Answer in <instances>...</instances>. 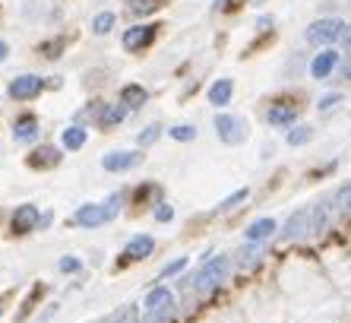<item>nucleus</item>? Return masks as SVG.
I'll use <instances>...</instances> for the list:
<instances>
[{"label": "nucleus", "instance_id": "obj_5", "mask_svg": "<svg viewBox=\"0 0 351 323\" xmlns=\"http://www.w3.org/2000/svg\"><path fill=\"white\" fill-rule=\"evenodd\" d=\"M215 130H219V140L228 146H237L247 140V121L244 118H234V114H219L215 118Z\"/></svg>", "mask_w": 351, "mask_h": 323}, {"label": "nucleus", "instance_id": "obj_16", "mask_svg": "<svg viewBox=\"0 0 351 323\" xmlns=\"http://www.w3.org/2000/svg\"><path fill=\"white\" fill-rule=\"evenodd\" d=\"M38 137V121H35L32 114H25V118H19L16 124H13V140L16 143H29V140Z\"/></svg>", "mask_w": 351, "mask_h": 323}, {"label": "nucleus", "instance_id": "obj_29", "mask_svg": "<svg viewBox=\"0 0 351 323\" xmlns=\"http://www.w3.org/2000/svg\"><path fill=\"white\" fill-rule=\"evenodd\" d=\"M108 323H136V307H123L121 314H114Z\"/></svg>", "mask_w": 351, "mask_h": 323}, {"label": "nucleus", "instance_id": "obj_20", "mask_svg": "<svg viewBox=\"0 0 351 323\" xmlns=\"http://www.w3.org/2000/svg\"><path fill=\"white\" fill-rule=\"evenodd\" d=\"M60 143H64V149L76 153V149H82V146H86V130H82V127H66L64 133H60Z\"/></svg>", "mask_w": 351, "mask_h": 323}, {"label": "nucleus", "instance_id": "obj_38", "mask_svg": "<svg viewBox=\"0 0 351 323\" xmlns=\"http://www.w3.org/2000/svg\"><path fill=\"white\" fill-rule=\"evenodd\" d=\"M7 60V41H0V64Z\"/></svg>", "mask_w": 351, "mask_h": 323}, {"label": "nucleus", "instance_id": "obj_27", "mask_svg": "<svg viewBox=\"0 0 351 323\" xmlns=\"http://www.w3.org/2000/svg\"><path fill=\"white\" fill-rule=\"evenodd\" d=\"M335 206L345 212H351V181L345 187H339V194H335Z\"/></svg>", "mask_w": 351, "mask_h": 323}, {"label": "nucleus", "instance_id": "obj_37", "mask_svg": "<svg viewBox=\"0 0 351 323\" xmlns=\"http://www.w3.org/2000/svg\"><path fill=\"white\" fill-rule=\"evenodd\" d=\"M342 45L351 51V25H345V32H342Z\"/></svg>", "mask_w": 351, "mask_h": 323}, {"label": "nucleus", "instance_id": "obj_17", "mask_svg": "<svg viewBox=\"0 0 351 323\" xmlns=\"http://www.w3.org/2000/svg\"><path fill=\"white\" fill-rule=\"evenodd\" d=\"M123 118H127V105H101V111H98V127L101 130L117 127Z\"/></svg>", "mask_w": 351, "mask_h": 323}, {"label": "nucleus", "instance_id": "obj_7", "mask_svg": "<svg viewBox=\"0 0 351 323\" xmlns=\"http://www.w3.org/2000/svg\"><path fill=\"white\" fill-rule=\"evenodd\" d=\"M38 222H41V212H38V206H32V203L16 206V212L10 216V228H13V234L35 232V225H38Z\"/></svg>", "mask_w": 351, "mask_h": 323}, {"label": "nucleus", "instance_id": "obj_25", "mask_svg": "<svg viewBox=\"0 0 351 323\" xmlns=\"http://www.w3.org/2000/svg\"><path fill=\"white\" fill-rule=\"evenodd\" d=\"M237 263L241 267H254V263H260V257H263V251H260V244H250V247H244V251L237 254Z\"/></svg>", "mask_w": 351, "mask_h": 323}, {"label": "nucleus", "instance_id": "obj_32", "mask_svg": "<svg viewBox=\"0 0 351 323\" xmlns=\"http://www.w3.org/2000/svg\"><path fill=\"white\" fill-rule=\"evenodd\" d=\"M184 267H187V257H178L174 263H168V267L162 269V279H168V276H178Z\"/></svg>", "mask_w": 351, "mask_h": 323}, {"label": "nucleus", "instance_id": "obj_10", "mask_svg": "<svg viewBox=\"0 0 351 323\" xmlns=\"http://www.w3.org/2000/svg\"><path fill=\"white\" fill-rule=\"evenodd\" d=\"M307 232H311V210H298L285 222V228H282V238H285V241H294V238H304Z\"/></svg>", "mask_w": 351, "mask_h": 323}, {"label": "nucleus", "instance_id": "obj_15", "mask_svg": "<svg viewBox=\"0 0 351 323\" xmlns=\"http://www.w3.org/2000/svg\"><path fill=\"white\" fill-rule=\"evenodd\" d=\"M231 96H234V82L231 80H215L213 86H209V105H215V108L228 105Z\"/></svg>", "mask_w": 351, "mask_h": 323}, {"label": "nucleus", "instance_id": "obj_13", "mask_svg": "<svg viewBox=\"0 0 351 323\" xmlns=\"http://www.w3.org/2000/svg\"><path fill=\"white\" fill-rule=\"evenodd\" d=\"M266 121H269L272 127H291V124L298 121V108L278 102V105H272L269 111H266Z\"/></svg>", "mask_w": 351, "mask_h": 323}, {"label": "nucleus", "instance_id": "obj_12", "mask_svg": "<svg viewBox=\"0 0 351 323\" xmlns=\"http://www.w3.org/2000/svg\"><path fill=\"white\" fill-rule=\"evenodd\" d=\"M278 232V225H276V219H256V222H250L247 225V241L250 244H263L266 238H272V234Z\"/></svg>", "mask_w": 351, "mask_h": 323}, {"label": "nucleus", "instance_id": "obj_2", "mask_svg": "<svg viewBox=\"0 0 351 323\" xmlns=\"http://www.w3.org/2000/svg\"><path fill=\"white\" fill-rule=\"evenodd\" d=\"M117 210H121V197H108L105 203L80 206V210H76V222L86 228H98V225H105V222H111V219L117 216Z\"/></svg>", "mask_w": 351, "mask_h": 323}, {"label": "nucleus", "instance_id": "obj_23", "mask_svg": "<svg viewBox=\"0 0 351 323\" xmlns=\"http://www.w3.org/2000/svg\"><path fill=\"white\" fill-rule=\"evenodd\" d=\"M114 29V13H98L95 19H92V32L95 35H108Z\"/></svg>", "mask_w": 351, "mask_h": 323}, {"label": "nucleus", "instance_id": "obj_19", "mask_svg": "<svg viewBox=\"0 0 351 323\" xmlns=\"http://www.w3.org/2000/svg\"><path fill=\"white\" fill-rule=\"evenodd\" d=\"M58 162H60V155H58V149H54V146H41V149H35V153H32L29 165H32V168H54Z\"/></svg>", "mask_w": 351, "mask_h": 323}, {"label": "nucleus", "instance_id": "obj_36", "mask_svg": "<svg viewBox=\"0 0 351 323\" xmlns=\"http://www.w3.org/2000/svg\"><path fill=\"white\" fill-rule=\"evenodd\" d=\"M339 70H342V76L345 80H351V54H345V60L339 64Z\"/></svg>", "mask_w": 351, "mask_h": 323}, {"label": "nucleus", "instance_id": "obj_14", "mask_svg": "<svg viewBox=\"0 0 351 323\" xmlns=\"http://www.w3.org/2000/svg\"><path fill=\"white\" fill-rule=\"evenodd\" d=\"M152 251H156V241H152L149 234H136V238H130V241H127L123 257H127V260H139V257H149Z\"/></svg>", "mask_w": 351, "mask_h": 323}, {"label": "nucleus", "instance_id": "obj_18", "mask_svg": "<svg viewBox=\"0 0 351 323\" xmlns=\"http://www.w3.org/2000/svg\"><path fill=\"white\" fill-rule=\"evenodd\" d=\"M146 98H149V92L139 86V82H127L121 89V105H127V108H139V105H146Z\"/></svg>", "mask_w": 351, "mask_h": 323}, {"label": "nucleus", "instance_id": "obj_35", "mask_svg": "<svg viewBox=\"0 0 351 323\" xmlns=\"http://www.w3.org/2000/svg\"><path fill=\"white\" fill-rule=\"evenodd\" d=\"M156 219H158V222H171V219H174V210L168 206V203H162V206L156 210Z\"/></svg>", "mask_w": 351, "mask_h": 323}, {"label": "nucleus", "instance_id": "obj_9", "mask_svg": "<svg viewBox=\"0 0 351 323\" xmlns=\"http://www.w3.org/2000/svg\"><path fill=\"white\" fill-rule=\"evenodd\" d=\"M339 64H342V60H339V51H332V48L319 51V54L311 60V76L313 80H326V76H332V70Z\"/></svg>", "mask_w": 351, "mask_h": 323}, {"label": "nucleus", "instance_id": "obj_6", "mask_svg": "<svg viewBox=\"0 0 351 323\" xmlns=\"http://www.w3.org/2000/svg\"><path fill=\"white\" fill-rule=\"evenodd\" d=\"M156 32H158V25H152V23H143V25L127 29V32H123V51H143V48H149V45L156 41Z\"/></svg>", "mask_w": 351, "mask_h": 323}, {"label": "nucleus", "instance_id": "obj_1", "mask_svg": "<svg viewBox=\"0 0 351 323\" xmlns=\"http://www.w3.org/2000/svg\"><path fill=\"white\" fill-rule=\"evenodd\" d=\"M228 273H231V260L225 257V254H219V257L206 260L203 267L196 269V276L190 279V282H193L196 291H213V289H219V285L228 279Z\"/></svg>", "mask_w": 351, "mask_h": 323}, {"label": "nucleus", "instance_id": "obj_21", "mask_svg": "<svg viewBox=\"0 0 351 323\" xmlns=\"http://www.w3.org/2000/svg\"><path fill=\"white\" fill-rule=\"evenodd\" d=\"M326 225H329V206L326 203H319V206H313L311 210V232H326Z\"/></svg>", "mask_w": 351, "mask_h": 323}, {"label": "nucleus", "instance_id": "obj_39", "mask_svg": "<svg viewBox=\"0 0 351 323\" xmlns=\"http://www.w3.org/2000/svg\"><path fill=\"white\" fill-rule=\"evenodd\" d=\"M105 323H108V320H105Z\"/></svg>", "mask_w": 351, "mask_h": 323}, {"label": "nucleus", "instance_id": "obj_34", "mask_svg": "<svg viewBox=\"0 0 351 323\" xmlns=\"http://www.w3.org/2000/svg\"><path fill=\"white\" fill-rule=\"evenodd\" d=\"M64 48V38H54L48 41V45H41V54H48V57H58V51Z\"/></svg>", "mask_w": 351, "mask_h": 323}, {"label": "nucleus", "instance_id": "obj_3", "mask_svg": "<svg viewBox=\"0 0 351 323\" xmlns=\"http://www.w3.org/2000/svg\"><path fill=\"white\" fill-rule=\"evenodd\" d=\"M171 307H174V295L165 289V285H158V289H152L146 295V304H143V320H146V323L165 320V317L171 314Z\"/></svg>", "mask_w": 351, "mask_h": 323}, {"label": "nucleus", "instance_id": "obj_33", "mask_svg": "<svg viewBox=\"0 0 351 323\" xmlns=\"http://www.w3.org/2000/svg\"><path fill=\"white\" fill-rule=\"evenodd\" d=\"M58 267H60V273H80V267H82V263H80V260H76V257H64V260H60V263H58Z\"/></svg>", "mask_w": 351, "mask_h": 323}, {"label": "nucleus", "instance_id": "obj_24", "mask_svg": "<svg viewBox=\"0 0 351 323\" xmlns=\"http://www.w3.org/2000/svg\"><path fill=\"white\" fill-rule=\"evenodd\" d=\"M313 140V127H294L291 133H288V146H304V143H311Z\"/></svg>", "mask_w": 351, "mask_h": 323}, {"label": "nucleus", "instance_id": "obj_31", "mask_svg": "<svg viewBox=\"0 0 351 323\" xmlns=\"http://www.w3.org/2000/svg\"><path fill=\"white\" fill-rule=\"evenodd\" d=\"M158 133H162V127H156V124L146 127V133H139V146H152L158 140Z\"/></svg>", "mask_w": 351, "mask_h": 323}, {"label": "nucleus", "instance_id": "obj_22", "mask_svg": "<svg viewBox=\"0 0 351 323\" xmlns=\"http://www.w3.org/2000/svg\"><path fill=\"white\" fill-rule=\"evenodd\" d=\"M165 0H130V13L133 16H146V13H156Z\"/></svg>", "mask_w": 351, "mask_h": 323}, {"label": "nucleus", "instance_id": "obj_4", "mask_svg": "<svg viewBox=\"0 0 351 323\" xmlns=\"http://www.w3.org/2000/svg\"><path fill=\"white\" fill-rule=\"evenodd\" d=\"M342 32H345V23L335 16H326V19H317V23L307 25V41L311 45H335V41H342Z\"/></svg>", "mask_w": 351, "mask_h": 323}, {"label": "nucleus", "instance_id": "obj_26", "mask_svg": "<svg viewBox=\"0 0 351 323\" xmlns=\"http://www.w3.org/2000/svg\"><path fill=\"white\" fill-rule=\"evenodd\" d=\"M168 133H171L178 143H190V140L196 137V127H190V124H178V127H171Z\"/></svg>", "mask_w": 351, "mask_h": 323}, {"label": "nucleus", "instance_id": "obj_28", "mask_svg": "<svg viewBox=\"0 0 351 323\" xmlns=\"http://www.w3.org/2000/svg\"><path fill=\"white\" fill-rule=\"evenodd\" d=\"M247 197H250V190H247V187H244V190H237V194H231L228 200H221V206H219V210H231V206H237V203H244Z\"/></svg>", "mask_w": 351, "mask_h": 323}, {"label": "nucleus", "instance_id": "obj_30", "mask_svg": "<svg viewBox=\"0 0 351 323\" xmlns=\"http://www.w3.org/2000/svg\"><path fill=\"white\" fill-rule=\"evenodd\" d=\"M339 102H342V96H339V92H332V96H323V98H319V111H323V114H326V111H332V108L335 105H339Z\"/></svg>", "mask_w": 351, "mask_h": 323}, {"label": "nucleus", "instance_id": "obj_11", "mask_svg": "<svg viewBox=\"0 0 351 323\" xmlns=\"http://www.w3.org/2000/svg\"><path fill=\"white\" fill-rule=\"evenodd\" d=\"M139 162H143L139 153H108L105 159H101V168L105 171H130V168H136Z\"/></svg>", "mask_w": 351, "mask_h": 323}, {"label": "nucleus", "instance_id": "obj_8", "mask_svg": "<svg viewBox=\"0 0 351 323\" xmlns=\"http://www.w3.org/2000/svg\"><path fill=\"white\" fill-rule=\"evenodd\" d=\"M41 89H45V80L35 76V73H23V76H16V80L10 82V96L16 98V102H29V98H35Z\"/></svg>", "mask_w": 351, "mask_h": 323}]
</instances>
